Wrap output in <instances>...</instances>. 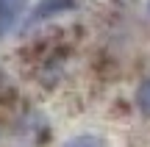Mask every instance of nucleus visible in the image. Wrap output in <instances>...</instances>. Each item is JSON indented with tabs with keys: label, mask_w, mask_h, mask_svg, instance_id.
Returning <instances> with one entry per match:
<instances>
[{
	"label": "nucleus",
	"mask_w": 150,
	"mask_h": 147,
	"mask_svg": "<svg viewBox=\"0 0 150 147\" xmlns=\"http://www.w3.org/2000/svg\"><path fill=\"white\" fill-rule=\"evenodd\" d=\"M147 11H150V0H147Z\"/></svg>",
	"instance_id": "5"
},
{
	"label": "nucleus",
	"mask_w": 150,
	"mask_h": 147,
	"mask_svg": "<svg viewBox=\"0 0 150 147\" xmlns=\"http://www.w3.org/2000/svg\"><path fill=\"white\" fill-rule=\"evenodd\" d=\"M72 8H75V0H39L31 8V14H28L25 28H33V25H39V22L53 20V17L64 14V11H72Z\"/></svg>",
	"instance_id": "1"
},
{
	"label": "nucleus",
	"mask_w": 150,
	"mask_h": 147,
	"mask_svg": "<svg viewBox=\"0 0 150 147\" xmlns=\"http://www.w3.org/2000/svg\"><path fill=\"white\" fill-rule=\"evenodd\" d=\"M28 0H0V39L8 36V31L17 25V20L22 17Z\"/></svg>",
	"instance_id": "2"
},
{
	"label": "nucleus",
	"mask_w": 150,
	"mask_h": 147,
	"mask_svg": "<svg viewBox=\"0 0 150 147\" xmlns=\"http://www.w3.org/2000/svg\"><path fill=\"white\" fill-rule=\"evenodd\" d=\"M61 147H106L103 144V139H97V136H92V133H81V136H72V139H67Z\"/></svg>",
	"instance_id": "4"
},
{
	"label": "nucleus",
	"mask_w": 150,
	"mask_h": 147,
	"mask_svg": "<svg viewBox=\"0 0 150 147\" xmlns=\"http://www.w3.org/2000/svg\"><path fill=\"white\" fill-rule=\"evenodd\" d=\"M136 108L145 117H150V78H145L139 83V89H136Z\"/></svg>",
	"instance_id": "3"
}]
</instances>
